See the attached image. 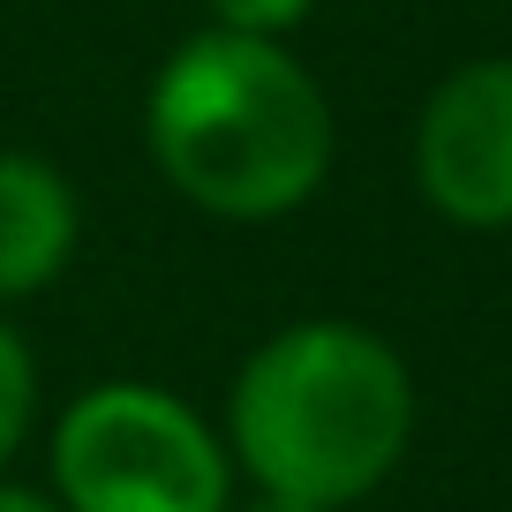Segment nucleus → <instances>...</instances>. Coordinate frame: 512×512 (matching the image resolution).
Segmentation results:
<instances>
[{
	"instance_id": "obj_1",
	"label": "nucleus",
	"mask_w": 512,
	"mask_h": 512,
	"mask_svg": "<svg viewBox=\"0 0 512 512\" xmlns=\"http://www.w3.org/2000/svg\"><path fill=\"white\" fill-rule=\"evenodd\" d=\"M159 174L211 219H287L332 174V98L287 53V38L196 31L166 53L144 98Z\"/></svg>"
},
{
	"instance_id": "obj_2",
	"label": "nucleus",
	"mask_w": 512,
	"mask_h": 512,
	"mask_svg": "<svg viewBox=\"0 0 512 512\" xmlns=\"http://www.w3.org/2000/svg\"><path fill=\"white\" fill-rule=\"evenodd\" d=\"M415 377L400 347L362 324L309 317L241 362L226 400V452L279 505L347 512L407 460Z\"/></svg>"
},
{
	"instance_id": "obj_3",
	"label": "nucleus",
	"mask_w": 512,
	"mask_h": 512,
	"mask_svg": "<svg viewBox=\"0 0 512 512\" xmlns=\"http://www.w3.org/2000/svg\"><path fill=\"white\" fill-rule=\"evenodd\" d=\"M53 497L68 512H226L234 452L159 384H91L53 422Z\"/></svg>"
},
{
	"instance_id": "obj_4",
	"label": "nucleus",
	"mask_w": 512,
	"mask_h": 512,
	"mask_svg": "<svg viewBox=\"0 0 512 512\" xmlns=\"http://www.w3.org/2000/svg\"><path fill=\"white\" fill-rule=\"evenodd\" d=\"M415 181L452 226H512V61H467L415 121Z\"/></svg>"
},
{
	"instance_id": "obj_5",
	"label": "nucleus",
	"mask_w": 512,
	"mask_h": 512,
	"mask_svg": "<svg viewBox=\"0 0 512 512\" xmlns=\"http://www.w3.org/2000/svg\"><path fill=\"white\" fill-rule=\"evenodd\" d=\"M83 211L61 166L31 159V151H0V302L53 287L76 256Z\"/></svg>"
},
{
	"instance_id": "obj_6",
	"label": "nucleus",
	"mask_w": 512,
	"mask_h": 512,
	"mask_svg": "<svg viewBox=\"0 0 512 512\" xmlns=\"http://www.w3.org/2000/svg\"><path fill=\"white\" fill-rule=\"evenodd\" d=\"M31 415H38V362L23 347V332L0 317V467L16 460V445L31 437Z\"/></svg>"
},
{
	"instance_id": "obj_7",
	"label": "nucleus",
	"mask_w": 512,
	"mask_h": 512,
	"mask_svg": "<svg viewBox=\"0 0 512 512\" xmlns=\"http://www.w3.org/2000/svg\"><path fill=\"white\" fill-rule=\"evenodd\" d=\"M219 31H249V38H287L294 23H309L317 0H204Z\"/></svg>"
},
{
	"instance_id": "obj_8",
	"label": "nucleus",
	"mask_w": 512,
	"mask_h": 512,
	"mask_svg": "<svg viewBox=\"0 0 512 512\" xmlns=\"http://www.w3.org/2000/svg\"><path fill=\"white\" fill-rule=\"evenodd\" d=\"M0 512H68V505H61V497H46V490H31V482L0 475Z\"/></svg>"
}]
</instances>
